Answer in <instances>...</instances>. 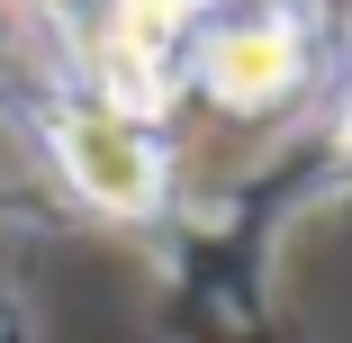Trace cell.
Masks as SVG:
<instances>
[{
	"label": "cell",
	"instance_id": "obj_5",
	"mask_svg": "<svg viewBox=\"0 0 352 343\" xmlns=\"http://www.w3.org/2000/svg\"><path fill=\"white\" fill-rule=\"evenodd\" d=\"M325 154H334V163H352V91H343V109H334V135H325Z\"/></svg>",
	"mask_w": 352,
	"mask_h": 343
},
{
	"label": "cell",
	"instance_id": "obj_3",
	"mask_svg": "<svg viewBox=\"0 0 352 343\" xmlns=\"http://www.w3.org/2000/svg\"><path fill=\"white\" fill-rule=\"evenodd\" d=\"M316 19L298 0H253V10H217L190 54V91L226 118H271L316 82Z\"/></svg>",
	"mask_w": 352,
	"mask_h": 343
},
{
	"label": "cell",
	"instance_id": "obj_1",
	"mask_svg": "<svg viewBox=\"0 0 352 343\" xmlns=\"http://www.w3.org/2000/svg\"><path fill=\"white\" fill-rule=\"evenodd\" d=\"M36 135L63 172V190L82 199L91 217H118V226H154L172 208V135L154 118H135L118 100H100L91 82L63 73L45 100H36Z\"/></svg>",
	"mask_w": 352,
	"mask_h": 343
},
{
	"label": "cell",
	"instance_id": "obj_4",
	"mask_svg": "<svg viewBox=\"0 0 352 343\" xmlns=\"http://www.w3.org/2000/svg\"><path fill=\"white\" fill-rule=\"evenodd\" d=\"M28 10H36V27L63 45V73H73V63H82V36H91V19H100V0H28Z\"/></svg>",
	"mask_w": 352,
	"mask_h": 343
},
{
	"label": "cell",
	"instance_id": "obj_2",
	"mask_svg": "<svg viewBox=\"0 0 352 343\" xmlns=\"http://www.w3.org/2000/svg\"><path fill=\"white\" fill-rule=\"evenodd\" d=\"M217 10L226 0H100L73 82H91L100 100H118V109L163 126L172 100H190V54H199Z\"/></svg>",
	"mask_w": 352,
	"mask_h": 343
}]
</instances>
